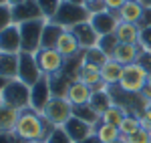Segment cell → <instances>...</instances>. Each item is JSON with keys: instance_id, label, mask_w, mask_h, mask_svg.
<instances>
[{"instance_id": "cell-15", "label": "cell", "mask_w": 151, "mask_h": 143, "mask_svg": "<svg viewBox=\"0 0 151 143\" xmlns=\"http://www.w3.org/2000/svg\"><path fill=\"white\" fill-rule=\"evenodd\" d=\"M70 32L77 36L79 45H81V50H89V48L99 47V38L101 36L95 32V28L91 26V22H83L75 28H70Z\"/></svg>"}, {"instance_id": "cell-6", "label": "cell", "mask_w": 151, "mask_h": 143, "mask_svg": "<svg viewBox=\"0 0 151 143\" xmlns=\"http://www.w3.org/2000/svg\"><path fill=\"white\" fill-rule=\"evenodd\" d=\"M45 24H47L45 18H38V20H30V22L18 24L24 52H38V50H40V40H42Z\"/></svg>"}, {"instance_id": "cell-32", "label": "cell", "mask_w": 151, "mask_h": 143, "mask_svg": "<svg viewBox=\"0 0 151 143\" xmlns=\"http://www.w3.org/2000/svg\"><path fill=\"white\" fill-rule=\"evenodd\" d=\"M83 52H85V60H91V63L99 65V67H101L105 60L109 59V57H107V55H105V52H103V50H101L99 47L89 48V50H83Z\"/></svg>"}, {"instance_id": "cell-33", "label": "cell", "mask_w": 151, "mask_h": 143, "mask_svg": "<svg viewBox=\"0 0 151 143\" xmlns=\"http://www.w3.org/2000/svg\"><path fill=\"white\" fill-rule=\"evenodd\" d=\"M45 143H73V141H70V137L67 135V131L63 127H55Z\"/></svg>"}, {"instance_id": "cell-47", "label": "cell", "mask_w": 151, "mask_h": 143, "mask_svg": "<svg viewBox=\"0 0 151 143\" xmlns=\"http://www.w3.org/2000/svg\"><path fill=\"white\" fill-rule=\"evenodd\" d=\"M141 4H143L145 8H151V0H141Z\"/></svg>"}, {"instance_id": "cell-20", "label": "cell", "mask_w": 151, "mask_h": 143, "mask_svg": "<svg viewBox=\"0 0 151 143\" xmlns=\"http://www.w3.org/2000/svg\"><path fill=\"white\" fill-rule=\"evenodd\" d=\"M121 75H123V65H119L117 60L107 59L101 65V81L109 87H117L121 81Z\"/></svg>"}, {"instance_id": "cell-31", "label": "cell", "mask_w": 151, "mask_h": 143, "mask_svg": "<svg viewBox=\"0 0 151 143\" xmlns=\"http://www.w3.org/2000/svg\"><path fill=\"white\" fill-rule=\"evenodd\" d=\"M117 45H119V40H117L115 34H107V36H101V38H99V48L103 50L109 59H111L113 50L117 48Z\"/></svg>"}, {"instance_id": "cell-23", "label": "cell", "mask_w": 151, "mask_h": 143, "mask_svg": "<svg viewBox=\"0 0 151 143\" xmlns=\"http://www.w3.org/2000/svg\"><path fill=\"white\" fill-rule=\"evenodd\" d=\"M18 115H20L18 109L8 107V105L2 103V105H0V133H14Z\"/></svg>"}, {"instance_id": "cell-14", "label": "cell", "mask_w": 151, "mask_h": 143, "mask_svg": "<svg viewBox=\"0 0 151 143\" xmlns=\"http://www.w3.org/2000/svg\"><path fill=\"white\" fill-rule=\"evenodd\" d=\"M83 57H85V52H83ZM77 81H81V83L89 85L91 89H95L97 85H101V67L99 65H95L91 60H85L83 59L81 67H79V71H77Z\"/></svg>"}, {"instance_id": "cell-46", "label": "cell", "mask_w": 151, "mask_h": 143, "mask_svg": "<svg viewBox=\"0 0 151 143\" xmlns=\"http://www.w3.org/2000/svg\"><path fill=\"white\" fill-rule=\"evenodd\" d=\"M22 2H26V0H8V6H18V4H22Z\"/></svg>"}, {"instance_id": "cell-16", "label": "cell", "mask_w": 151, "mask_h": 143, "mask_svg": "<svg viewBox=\"0 0 151 143\" xmlns=\"http://www.w3.org/2000/svg\"><path fill=\"white\" fill-rule=\"evenodd\" d=\"M141 47L139 45H127V42H119L117 48L113 50V55H111V59L117 60L119 65H123V67H127V65H133V63H137L141 57Z\"/></svg>"}, {"instance_id": "cell-44", "label": "cell", "mask_w": 151, "mask_h": 143, "mask_svg": "<svg viewBox=\"0 0 151 143\" xmlns=\"http://www.w3.org/2000/svg\"><path fill=\"white\" fill-rule=\"evenodd\" d=\"M77 143H101L95 135H91V137H87V139H83V141H77Z\"/></svg>"}, {"instance_id": "cell-52", "label": "cell", "mask_w": 151, "mask_h": 143, "mask_svg": "<svg viewBox=\"0 0 151 143\" xmlns=\"http://www.w3.org/2000/svg\"><path fill=\"white\" fill-rule=\"evenodd\" d=\"M0 105H2V99H0Z\"/></svg>"}, {"instance_id": "cell-21", "label": "cell", "mask_w": 151, "mask_h": 143, "mask_svg": "<svg viewBox=\"0 0 151 143\" xmlns=\"http://www.w3.org/2000/svg\"><path fill=\"white\" fill-rule=\"evenodd\" d=\"M89 105H91V109H93L95 113L101 117V115H103L111 105H115L111 89H99V91H93V97H91Z\"/></svg>"}, {"instance_id": "cell-51", "label": "cell", "mask_w": 151, "mask_h": 143, "mask_svg": "<svg viewBox=\"0 0 151 143\" xmlns=\"http://www.w3.org/2000/svg\"><path fill=\"white\" fill-rule=\"evenodd\" d=\"M85 2H87V4H91V2H97V0H85Z\"/></svg>"}, {"instance_id": "cell-30", "label": "cell", "mask_w": 151, "mask_h": 143, "mask_svg": "<svg viewBox=\"0 0 151 143\" xmlns=\"http://www.w3.org/2000/svg\"><path fill=\"white\" fill-rule=\"evenodd\" d=\"M36 2L40 6V12H42L45 20H52L58 10V6H60V0H36Z\"/></svg>"}, {"instance_id": "cell-17", "label": "cell", "mask_w": 151, "mask_h": 143, "mask_svg": "<svg viewBox=\"0 0 151 143\" xmlns=\"http://www.w3.org/2000/svg\"><path fill=\"white\" fill-rule=\"evenodd\" d=\"M65 97L69 99V103L73 105V107L89 105V101H91V97H93V89H91L89 85L81 83V81H73Z\"/></svg>"}, {"instance_id": "cell-43", "label": "cell", "mask_w": 151, "mask_h": 143, "mask_svg": "<svg viewBox=\"0 0 151 143\" xmlns=\"http://www.w3.org/2000/svg\"><path fill=\"white\" fill-rule=\"evenodd\" d=\"M139 26H151V8H145L143 12V18H141Z\"/></svg>"}, {"instance_id": "cell-40", "label": "cell", "mask_w": 151, "mask_h": 143, "mask_svg": "<svg viewBox=\"0 0 151 143\" xmlns=\"http://www.w3.org/2000/svg\"><path fill=\"white\" fill-rule=\"evenodd\" d=\"M105 6H107V10H113V12H119V8L127 2V0H103Z\"/></svg>"}, {"instance_id": "cell-4", "label": "cell", "mask_w": 151, "mask_h": 143, "mask_svg": "<svg viewBox=\"0 0 151 143\" xmlns=\"http://www.w3.org/2000/svg\"><path fill=\"white\" fill-rule=\"evenodd\" d=\"M73 111H75V107L69 103L67 97H55L52 95L40 113H42V117H45L52 127H63V125L73 117Z\"/></svg>"}, {"instance_id": "cell-2", "label": "cell", "mask_w": 151, "mask_h": 143, "mask_svg": "<svg viewBox=\"0 0 151 143\" xmlns=\"http://www.w3.org/2000/svg\"><path fill=\"white\" fill-rule=\"evenodd\" d=\"M89 18H91V12L87 8V4H73L69 0H60V6H58L52 22L70 30L83 22H89Z\"/></svg>"}, {"instance_id": "cell-19", "label": "cell", "mask_w": 151, "mask_h": 143, "mask_svg": "<svg viewBox=\"0 0 151 143\" xmlns=\"http://www.w3.org/2000/svg\"><path fill=\"white\" fill-rule=\"evenodd\" d=\"M143 12H145V6L141 4L139 0H127L121 8H119V20L121 22H131V24H139L141 18H143Z\"/></svg>"}, {"instance_id": "cell-28", "label": "cell", "mask_w": 151, "mask_h": 143, "mask_svg": "<svg viewBox=\"0 0 151 143\" xmlns=\"http://www.w3.org/2000/svg\"><path fill=\"white\" fill-rule=\"evenodd\" d=\"M139 129H141V121H139V115H135V113H127L125 119L121 121V125H119L121 137H129V135L137 133Z\"/></svg>"}, {"instance_id": "cell-41", "label": "cell", "mask_w": 151, "mask_h": 143, "mask_svg": "<svg viewBox=\"0 0 151 143\" xmlns=\"http://www.w3.org/2000/svg\"><path fill=\"white\" fill-rule=\"evenodd\" d=\"M139 95L143 97V101H145L147 105H151V77H149V81L145 83V87H143V91H141Z\"/></svg>"}, {"instance_id": "cell-7", "label": "cell", "mask_w": 151, "mask_h": 143, "mask_svg": "<svg viewBox=\"0 0 151 143\" xmlns=\"http://www.w3.org/2000/svg\"><path fill=\"white\" fill-rule=\"evenodd\" d=\"M45 75L40 73V67H38V60H36V52H24L20 50L18 52V81H22L24 85L32 87L36 85Z\"/></svg>"}, {"instance_id": "cell-36", "label": "cell", "mask_w": 151, "mask_h": 143, "mask_svg": "<svg viewBox=\"0 0 151 143\" xmlns=\"http://www.w3.org/2000/svg\"><path fill=\"white\" fill-rule=\"evenodd\" d=\"M149 137H151V133H149V131H145V129H139L137 133L129 135V137H127V143H149Z\"/></svg>"}, {"instance_id": "cell-26", "label": "cell", "mask_w": 151, "mask_h": 143, "mask_svg": "<svg viewBox=\"0 0 151 143\" xmlns=\"http://www.w3.org/2000/svg\"><path fill=\"white\" fill-rule=\"evenodd\" d=\"M0 77L8 81L18 77V55H0Z\"/></svg>"}, {"instance_id": "cell-5", "label": "cell", "mask_w": 151, "mask_h": 143, "mask_svg": "<svg viewBox=\"0 0 151 143\" xmlns=\"http://www.w3.org/2000/svg\"><path fill=\"white\" fill-rule=\"evenodd\" d=\"M0 99H2V103L8 105V107L24 111V109L30 107V87L24 85L22 81H18V79H12V81H8V85L4 87Z\"/></svg>"}, {"instance_id": "cell-39", "label": "cell", "mask_w": 151, "mask_h": 143, "mask_svg": "<svg viewBox=\"0 0 151 143\" xmlns=\"http://www.w3.org/2000/svg\"><path fill=\"white\" fill-rule=\"evenodd\" d=\"M87 8H89V12H91V14H97V12L107 10V6H105L103 0H97V2H91V4H87Z\"/></svg>"}, {"instance_id": "cell-53", "label": "cell", "mask_w": 151, "mask_h": 143, "mask_svg": "<svg viewBox=\"0 0 151 143\" xmlns=\"http://www.w3.org/2000/svg\"><path fill=\"white\" fill-rule=\"evenodd\" d=\"M149 143H151V137H149Z\"/></svg>"}, {"instance_id": "cell-34", "label": "cell", "mask_w": 151, "mask_h": 143, "mask_svg": "<svg viewBox=\"0 0 151 143\" xmlns=\"http://www.w3.org/2000/svg\"><path fill=\"white\" fill-rule=\"evenodd\" d=\"M10 24H14L12 22V8L8 4H2L0 6V30H4Z\"/></svg>"}, {"instance_id": "cell-11", "label": "cell", "mask_w": 151, "mask_h": 143, "mask_svg": "<svg viewBox=\"0 0 151 143\" xmlns=\"http://www.w3.org/2000/svg\"><path fill=\"white\" fill-rule=\"evenodd\" d=\"M42 18V12L36 0H26L18 6H12V22L14 24H22L30 22V20H38Z\"/></svg>"}, {"instance_id": "cell-18", "label": "cell", "mask_w": 151, "mask_h": 143, "mask_svg": "<svg viewBox=\"0 0 151 143\" xmlns=\"http://www.w3.org/2000/svg\"><path fill=\"white\" fill-rule=\"evenodd\" d=\"M63 55V59L65 60H70L75 59V57H79L83 50H81V45H79V40H77V36L73 34L70 30H65L63 34H60V38H58L57 47H55Z\"/></svg>"}, {"instance_id": "cell-3", "label": "cell", "mask_w": 151, "mask_h": 143, "mask_svg": "<svg viewBox=\"0 0 151 143\" xmlns=\"http://www.w3.org/2000/svg\"><path fill=\"white\" fill-rule=\"evenodd\" d=\"M149 73L141 67L139 63H133V65H127L123 67V75H121V81H119V89L123 93H129V95H139L143 91L145 83L149 81Z\"/></svg>"}, {"instance_id": "cell-25", "label": "cell", "mask_w": 151, "mask_h": 143, "mask_svg": "<svg viewBox=\"0 0 151 143\" xmlns=\"http://www.w3.org/2000/svg\"><path fill=\"white\" fill-rule=\"evenodd\" d=\"M93 135H95V137H97L101 143H115L117 139L121 137V131H119V127H115V125H109V123L99 121V123L95 125Z\"/></svg>"}, {"instance_id": "cell-42", "label": "cell", "mask_w": 151, "mask_h": 143, "mask_svg": "<svg viewBox=\"0 0 151 143\" xmlns=\"http://www.w3.org/2000/svg\"><path fill=\"white\" fill-rule=\"evenodd\" d=\"M0 143H20L14 133H0Z\"/></svg>"}, {"instance_id": "cell-13", "label": "cell", "mask_w": 151, "mask_h": 143, "mask_svg": "<svg viewBox=\"0 0 151 143\" xmlns=\"http://www.w3.org/2000/svg\"><path fill=\"white\" fill-rule=\"evenodd\" d=\"M63 129L67 131V135L70 137V141L73 143H77V141H83V139H87V137H91L95 131V127L93 125H89L87 121H83L79 119V117H70L65 125H63Z\"/></svg>"}, {"instance_id": "cell-1", "label": "cell", "mask_w": 151, "mask_h": 143, "mask_svg": "<svg viewBox=\"0 0 151 143\" xmlns=\"http://www.w3.org/2000/svg\"><path fill=\"white\" fill-rule=\"evenodd\" d=\"M52 129L55 127L42 117L40 111L28 107L20 111L16 127H14V135L20 143H45Z\"/></svg>"}, {"instance_id": "cell-8", "label": "cell", "mask_w": 151, "mask_h": 143, "mask_svg": "<svg viewBox=\"0 0 151 143\" xmlns=\"http://www.w3.org/2000/svg\"><path fill=\"white\" fill-rule=\"evenodd\" d=\"M36 60H38V67L40 73L45 77H55L65 69L67 60L63 59V55L58 52L57 48H40L36 52Z\"/></svg>"}, {"instance_id": "cell-35", "label": "cell", "mask_w": 151, "mask_h": 143, "mask_svg": "<svg viewBox=\"0 0 151 143\" xmlns=\"http://www.w3.org/2000/svg\"><path fill=\"white\" fill-rule=\"evenodd\" d=\"M139 47L141 50H151V26H139Z\"/></svg>"}, {"instance_id": "cell-49", "label": "cell", "mask_w": 151, "mask_h": 143, "mask_svg": "<svg viewBox=\"0 0 151 143\" xmlns=\"http://www.w3.org/2000/svg\"><path fill=\"white\" fill-rule=\"evenodd\" d=\"M115 143H127V137H119Z\"/></svg>"}, {"instance_id": "cell-12", "label": "cell", "mask_w": 151, "mask_h": 143, "mask_svg": "<svg viewBox=\"0 0 151 143\" xmlns=\"http://www.w3.org/2000/svg\"><path fill=\"white\" fill-rule=\"evenodd\" d=\"M50 97H52L50 81H48V77H42L36 85L30 87V109H35V111H42Z\"/></svg>"}, {"instance_id": "cell-38", "label": "cell", "mask_w": 151, "mask_h": 143, "mask_svg": "<svg viewBox=\"0 0 151 143\" xmlns=\"http://www.w3.org/2000/svg\"><path fill=\"white\" fill-rule=\"evenodd\" d=\"M137 63H139L141 67H143V69H145V71L151 75V50H143Z\"/></svg>"}, {"instance_id": "cell-29", "label": "cell", "mask_w": 151, "mask_h": 143, "mask_svg": "<svg viewBox=\"0 0 151 143\" xmlns=\"http://www.w3.org/2000/svg\"><path fill=\"white\" fill-rule=\"evenodd\" d=\"M73 115H75V117H79V119H83V121H87V123H89V125H93V127L99 123V121H101V117H99L93 109H91V105H81V107H75Z\"/></svg>"}, {"instance_id": "cell-10", "label": "cell", "mask_w": 151, "mask_h": 143, "mask_svg": "<svg viewBox=\"0 0 151 143\" xmlns=\"http://www.w3.org/2000/svg\"><path fill=\"white\" fill-rule=\"evenodd\" d=\"M22 50L20 28L18 24H10L4 30H0V55H18Z\"/></svg>"}, {"instance_id": "cell-50", "label": "cell", "mask_w": 151, "mask_h": 143, "mask_svg": "<svg viewBox=\"0 0 151 143\" xmlns=\"http://www.w3.org/2000/svg\"><path fill=\"white\" fill-rule=\"evenodd\" d=\"M2 4H8V0H0V6H2Z\"/></svg>"}, {"instance_id": "cell-22", "label": "cell", "mask_w": 151, "mask_h": 143, "mask_svg": "<svg viewBox=\"0 0 151 143\" xmlns=\"http://www.w3.org/2000/svg\"><path fill=\"white\" fill-rule=\"evenodd\" d=\"M139 24H131V22H119L115 30V36L119 42H127V45H139Z\"/></svg>"}, {"instance_id": "cell-24", "label": "cell", "mask_w": 151, "mask_h": 143, "mask_svg": "<svg viewBox=\"0 0 151 143\" xmlns=\"http://www.w3.org/2000/svg\"><path fill=\"white\" fill-rule=\"evenodd\" d=\"M65 30H67V28L58 26L57 22L47 20V24H45V30H42L40 48H55V47H57V42H58V38H60V34H63Z\"/></svg>"}, {"instance_id": "cell-9", "label": "cell", "mask_w": 151, "mask_h": 143, "mask_svg": "<svg viewBox=\"0 0 151 143\" xmlns=\"http://www.w3.org/2000/svg\"><path fill=\"white\" fill-rule=\"evenodd\" d=\"M91 26L95 28V32L99 36H107V34H115L117 26H119V14L113 10H103V12H97V14H91L89 18Z\"/></svg>"}, {"instance_id": "cell-27", "label": "cell", "mask_w": 151, "mask_h": 143, "mask_svg": "<svg viewBox=\"0 0 151 143\" xmlns=\"http://www.w3.org/2000/svg\"><path fill=\"white\" fill-rule=\"evenodd\" d=\"M127 113H129V111L123 107V105H117V103H115V105H111V107L101 115V121H103V123H109V125L119 127V125H121V121L125 119V115H127Z\"/></svg>"}, {"instance_id": "cell-48", "label": "cell", "mask_w": 151, "mask_h": 143, "mask_svg": "<svg viewBox=\"0 0 151 143\" xmlns=\"http://www.w3.org/2000/svg\"><path fill=\"white\" fill-rule=\"evenodd\" d=\"M69 2H73V4H87L85 0H69Z\"/></svg>"}, {"instance_id": "cell-45", "label": "cell", "mask_w": 151, "mask_h": 143, "mask_svg": "<svg viewBox=\"0 0 151 143\" xmlns=\"http://www.w3.org/2000/svg\"><path fill=\"white\" fill-rule=\"evenodd\" d=\"M8 85V79H4V77H0V95H2V91H4V87Z\"/></svg>"}, {"instance_id": "cell-37", "label": "cell", "mask_w": 151, "mask_h": 143, "mask_svg": "<svg viewBox=\"0 0 151 143\" xmlns=\"http://www.w3.org/2000/svg\"><path fill=\"white\" fill-rule=\"evenodd\" d=\"M139 121H141V129H145V131L151 133V107H147L139 115Z\"/></svg>"}]
</instances>
